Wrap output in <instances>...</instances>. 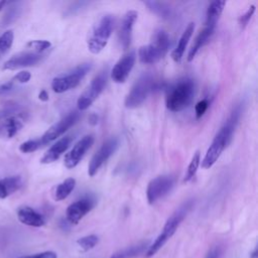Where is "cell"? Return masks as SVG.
Segmentation results:
<instances>
[{
  "label": "cell",
  "instance_id": "30bf717a",
  "mask_svg": "<svg viewBox=\"0 0 258 258\" xmlns=\"http://www.w3.org/2000/svg\"><path fill=\"white\" fill-rule=\"evenodd\" d=\"M80 118V113L78 111H73L69 113L66 117L60 119L57 123L53 124L49 127L45 133L40 137V140L43 145L55 140L59 136H61L68 129H70Z\"/></svg>",
  "mask_w": 258,
  "mask_h": 258
},
{
  "label": "cell",
  "instance_id": "1f68e13d",
  "mask_svg": "<svg viewBox=\"0 0 258 258\" xmlns=\"http://www.w3.org/2000/svg\"><path fill=\"white\" fill-rule=\"evenodd\" d=\"M20 110V107L17 104H9L4 106L3 108L0 109V120H3L5 118H8L10 116L16 115V113Z\"/></svg>",
  "mask_w": 258,
  "mask_h": 258
},
{
  "label": "cell",
  "instance_id": "ffe728a7",
  "mask_svg": "<svg viewBox=\"0 0 258 258\" xmlns=\"http://www.w3.org/2000/svg\"><path fill=\"white\" fill-rule=\"evenodd\" d=\"M23 122L22 115H13L3 119L0 122V135H5L9 138L13 137L23 127Z\"/></svg>",
  "mask_w": 258,
  "mask_h": 258
},
{
  "label": "cell",
  "instance_id": "d590c367",
  "mask_svg": "<svg viewBox=\"0 0 258 258\" xmlns=\"http://www.w3.org/2000/svg\"><path fill=\"white\" fill-rule=\"evenodd\" d=\"M31 78V74L27 71H21L19 73H17L13 79H12V82H18V83H21V84H24V83H27Z\"/></svg>",
  "mask_w": 258,
  "mask_h": 258
},
{
  "label": "cell",
  "instance_id": "7402d4cb",
  "mask_svg": "<svg viewBox=\"0 0 258 258\" xmlns=\"http://www.w3.org/2000/svg\"><path fill=\"white\" fill-rule=\"evenodd\" d=\"M22 184V179L19 175L7 176L0 179V199H5L8 196L17 191Z\"/></svg>",
  "mask_w": 258,
  "mask_h": 258
},
{
  "label": "cell",
  "instance_id": "cb8c5ba5",
  "mask_svg": "<svg viewBox=\"0 0 258 258\" xmlns=\"http://www.w3.org/2000/svg\"><path fill=\"white\" fill-rule=\"evenodd\" d=\"M144 4L148 7L150 11L158 15L159 17L163 19H169L172 17L173 11L172 8L164 3V2H158V1H145Z\"/></svg>",
  "mask_w": 258,
  "mask_h": 258
},
{
  "label": "cell",
  "instance_id": "3957f363",
  "mask_svg": "<svg viewBox=\"0 0 258 258\" xmlns=\"http://www.w3.org/2000/svg\"><path fill=\"white\" fill-rule=\"evenodd\" d=\"M169 45L170 41L167 32L163 29L155 30L151 42L141 46L138 50L140 61L145 64L157 62L166 54Z\"/></svg>",
  "mask_w": 258,
  "mask_h": 258
},
{
  "label": "cell",
  "instance_id": "5bb4252c",
  "mask_svg": "<svg viewBox=\"0 0 258 258\" xmlns=\"http://www.w3.org/2000/svg\"><path fill=\"white\" fill-rule=\"evenodd\" d=\"M95 206L92 198H84L71 204L66 212L67 221L70 224H78Z\"/></svg>",
  "mask_w": 258,
  "mask_h": 258
},
{
  "label": "cell",
  "instance_id": "f546056e",
  "mask_svg": "<svg viewBox=\"0 0 258 258\" xmlns=\"http://www.w3.org/2000/svg\"><path fill=\"white\" fill-rule=\"evenodd\" d=\"M42 146H43V144H42L40 138L31 139V140H27V141L23 142L19 146V150L23 153H30V152H33V151L39 149Z\"/></svg>",
  "mask_w": 258,
  "mask_h": 258
},
{
  "label": "cell",
  "instance_id": "d6a6232c",
  "mask_svg": "<svg viewBox=\"0 0 258 258\" xmlns=\"http://www.w3.org/2000/svg\"><path fill=\"white\" fill-rule=\"evenodd\" d=\"M28 47L34 49V52L41 53L50 47V42L47 40H31L27 43Z\"/></svg>",
  "mask_w": 258,
  "mask_h": 258
},
{
  "label": "cell",
  "instance_id": "8992f818",
  "mask_svg": "<svg viewBox=\"0 0 258 258\" xmlns=\"http://www.w3.org/2000/svg\"><path fill=\"white\" fill-rule=\"evenodd\" d=\"M91 63H83L64 76L56 77L51 82V88L55 93H63L76 88L91 70Z\"/></svg>",
  "mask_w": 258,
  "mask_h": 258
},
{
  "label": "cell",
  "instance_id": "7a4b0ae2",
  "mask_svg": "<svg viewBox=\"0 0 258 258\" xmlns=\"http://www.w3.org/2000/svg\"><path fill=\"white\" fill-rule=\"evenodd\" d=\"M196 84L194 80L184 78L179 80L167 91L165 104L168 110L179 112L187 108L194 100Z\"/></svg>",
  "mask_w": 258,
  "mask_h": 258
},
{
  "label": "cell",
  "instance_id": "83f0119b",
  "mask_svg": "<svg viewBox=\"0 0 258 258\" xmlns=\"http://www.w3.org/2000/svg\"><path fill=\"white\" fill-rule=\"evenodd\" d=\"M200 162H201V153H200V151H197L194 154V156H192V158H191V160H190V162L187 166V170H186V173H185L184 178H183L184 182H187V181H189L190 179H192L195 177V175L198 171V168L200 166Z\"/></svg>",
  "mask_w": 258,
  "mask_h": 258
},
{
  "label": "cell",
  "instance_id": "7bdbcfd3",
  "mask_svg": "<svg viewBox=\"0 0 258 258\" xmlns=\"http://www.w3.org/2000/svg\"><path fill=\"white\" fill-rule=\"evenodd\" d=\"M19 258H32V255H26V256H22V257H19Z\"/></svg>",
  "mask_w": 258,
  "mask_h": 258
},
{
  "label": "cell",
  "instance_id": "f35d334b",
  "mask_svg": "<svg viewBox=\"0 0 258 258\" xmlns=\"http://www.w3.org/2000/svg\"><path fill=\"white\" fill-rule=\"evenodd\" d=\"M32 258H56V254L51 251H46L39 254L32 255Z\"/></svg>",
  "mask_w": 258,
  "mask_h": 258
},
{
  "label": "cell",
  "instance_id": "52a82bcc",
  "mask_svg": "<svg viewBox=\"0 0 258 258\" xmlns=\"http://www.w3.org/2000/svg\"><path fill=\"white\" fill-rule=\"evenodd\" d=\"M107 79H108L107 70H103L92 80L91 84L88 86L85 92L78 99L77 105L79 110L81 111L86 110L95 102V100L104 91L107 84Z\"/></svg>",
  "mask_w": 258,
  "mask_h": 258
},
{
  "label": "cell",
  "instance_id": "4316f807",
  "mask_svg": "<svg viewBox=\"0 0 258 258\" xmlns=\"http://www.w3.org/2000/svg\"><path fill=\"white\" fill-rule=\"evenodd\" d=\"M11 6L8 7L6 10V13L3 17V25H9L12 22H14L21 13V7L18 2H12L10 3Z\"/></svg>",
  "mask_w": 258,
  "mask_h": 258
},
{
  "label": "cell",
  "instance_id": "ab89813d",
  "mask_svg": "<svg viewBox=\"0 0 258 258\" xmlns=\"http://www.w3.org/2000/svg\"><path fill=\"white\" fill-rule=\"evenodd\" d=\"M38 99L40 101H43V102H46L48 100V93L45 91V90H41L38 94Z\"/></svg>",
  "mask_w": 258,
  "mask_h": 258
},
{
  "label": "cell",
  "instance_id": "2e32d148",
  "mask_svg": "<svg viewBox=\"0 0 258 258\" xmlns=\"http://www.w3.org/2000/svg\"><path fill=\"white\" fill-rule=\"evenodd\" d=\"M137 16H138L137 11L130 10L125 13L122 19V22L118 31V39H119L120 45L124 49H127L130 46L131 38H132V29L137 19Z\"/></svg>",
  "mask_w": 258,
  "mask_h": 258
},
{
  "label": "cell",
  "instance_id": "5b68a950",
  "mask_svg": "<svg viewBox=\"0 0 258 258\" xmlns=\"http://www.w3.org/2000/svg\"><path fill=\"white\" fill-rule=\"evenodd\" d=\"M114 28V18L105 15L94 28L88 39V48L92 53H99L106 46Z\"/></svg>",
  "mask_w": 258,
  "mask_h": 258
},
{
  "label": "cell",
  "instance_id": "60d3db41",
  "mask_svg": "<svg viewBox=\"0 0 258 258\" xmlns=\"http://www.w3.org/2000/svg\"><path fill=\"white\" fill-rule=\"evenodd\" d=\"M250 258H258V249H257V247L250 253Z\"/></svg>",
  "mask_w": 258,
  "mask_h": 258
},
{
  "label": "cell",
  "instance_id": "9a60e30c",
  "mask_svg": "<svg viewBox=\"0 0 258 258\" xmlns=\"http://www.w3.org/2000/svg\"><path fill=\"white\" fill-rule=\"evenodd\" d=\"M43 55L36 52H20L7 59L3 64V70H17L20 68L31 67L41 60Z\"/></svg>",
  "mask_w": 258,
  "mask_h": 258
},
{
  "label": "cell",
  "instance_id": "603a6c76",
  "mask_svg": "<svg viewBox=\"0 0 258 258\" xmlns=\"http://www.w3.org/2000/svg\"><path fill=\"white\" fill-rule=\"evenodd\" d=\"M226 5V1H213L209 5L207 9V14H206V25H212L216 26L217 22L224 10V7Z\"/></svg>",
  "mask_w": 258,
  "mask_h": 258
},
{
  "label": "cell",
  "instance_id": "277c9868",
  "mask_svg": "<svg viewBox=\"0 0 258 258\" xmlns=\"http://www.w3.org/2000/svg\"><path fill=\"white\" fill-rule=\"evenodd\" d=\"M159 88L155 77L149 73L143 74L133 85L125 99V106L129 109L139 107L144 103L148 96Z\"/></svg>",
  "mask_w": 258,
  "mask_h": 258
},
{
  "label": "cell",
  "instance_id": "836d02e7",
  "mask_svg": "<svg viewBox=\"0 0 258 258\" xmlns=\"http://www.w3.org/2000/svg\"><path fill=\"white\" fill-rule=\"evenodd\" d=\"M254 12H255V6H254V5H251V6L247 9V11H246L244 14H242V15L240 16V18H239V24H240V27H241V28H244V27L249 23V21H250V19L252 18Z\"/></svg>",
  "mask_w": 258,
  "mask_h": 258
},
{
  "label": "cell",
  "instance_id": "8d00e7d4",
  "mask_svg": "<svg viewBox=\"0 0 258 258\" xmlns=\"http://www.w3.org/2000/svg\"><path fill=\"white\" fill-rule=\"evenodd\" d=\"M221 254H222L221 246H214L210 249L206 258H220Z\"/></svg>",
  "mask_w": 258,
  "mask_h": 258
},
{
  "label": "cell",
  "instance_id": "6da1fadb",
  "mask_svg": "<svg viewBox=\"0 0 258 258\" xmlns=\"http://www.w3.org/2000/svg\"><path fill=\"white\" fill-rule=\"evenodd\" d=\"M240 107H236L234 111L231 113L230 117L226 121V123L223 125V127L220 129V131L215 136L212 144L208 148L204 159L202 160V167L207 169L212 167L216 161L219 159L220 155L224 151V149L228 146V144L231 142L233 133L235 131V128L238 124L239 118H240Z\"/></svg>",
  "mask_w": 258,
  "mask_h": 258
},
{
  "label": "cell",
  "instance_id": "d4e9b609",
  "mask_svg": "<svg viewBox=\"0 0 258 258\" xmlns=\"http://www.w3.org/2000/svg\"><path fill=\"white\" fill-rule=\"evenodd\" d=\"M76 186V179L73 177H69L59 183L54 190V200L55 201H62L67 199L70 194L74 190Z\"/></svg>",
  "mask_w": 258,
  "mask_h": 258
},
{
  "label": "cell",
  "instance_id": "7c38bea8",
  "mask_svg": "<svg viewBox=\"0 0 258 258\" xmlns=\"http://www.w3.org/2000/svg\"><path fill=\"white\" fill-rule=\"evenodd\" d=\"M192 207V201H187L184 204H182L166 221L162 232L159 234V237L163 239L165 242L175 233L176 229L180 225V223L183 221V219L186 217L188 212L190 211Z\"/></svg>",
  "mask_w": 258,
  "mask_h": 258
},
{
  "label": "cell",
  "instance_id": "44dd1931",
  "mask_svg": "<svg viewBox=\"0 0 258 258\" xmlns=\"http://www.w3.org/2000/svg\"><path fill=\"white\" fill-rule=\"evenodd\" d=\"M194 30H195V23L190 22V23L187 24V26L185 27L184 31L182 32L176 47L171 52V57H172V59L175 62H180L181 61V58H182V56L184 54L185 48H186L187 43H188V41H189V39H190V37L192 35Z\"/></svg>",
  "mask_w": 258,
  "mask_h": 258
},
{
  "label": "cell",
  "instance_id": "484cf974",
  "mask_svg": "<svg viewBox=\"0 0 258 258\" xmlns=\"http://www.w3.org/2000/svg\"><path fill=\"white\" fill-rule=\"evenodd\" d=\"M147 242H143L134 246H131L129 248L120 250L116 253H114L110 258H133L135 256H138L139 254L143 253L147 247Z\"/></svg>",
  "mask_w": 258,
  "mask_h": 258
},
{
  "label": "cell",
  "instance_id": "4fadbf2b",
  "mask_svg": "<svg viewBox=\"0 0 258 258\" xmlns=\"http://www.w3.org/2000/svg\"><path fill=\"white\" fill-rule=\"evenodd\" d=\"M136 59L135 51H130L122 56L114 66L111 72L112 80L117 84L124 83L130 75Z\"/></svg>",
  "mask_w": 258,
  "mask_h": 258
},
{
  "label": "cell",
  "instance_id": "ba28073f",
  "mask_svg": "<svg viewBox=\"0 0 258 258\" xmlns=\"http://www.w3.org/2000/svg\"><path fill=\"white\" fill-rule=\"evenodd\" d=\"M175 178L173 175H159L151 179L147 185L146 197L148 204L153 205L158 200L166 196L174 186Z\"/></svg>",
  "mask_w": 258,
  "mask_h": 258
},
{
  "label": "cell",
  "instance_id": "e575fe53",
  "mask_svg": "<svg viewBox=\"0 0 258 258\" xmlns=\"http://www.w3.org/2000/svg\"><path fill=\"white\" fill-rule=\"evenodd\" d=\"M208 107H209V101L207 99H204V100L200 101L196 105V108H195L196 117L197 118H201L206 113V111L208 110Z\"/></svg>",
  "mask_w": 258,
  "mask_h": 258
},
{
  "label": "cell",
  "instance_id": "f1b7e54d",
  "mask_svg": "<svg viewBox=\"0 0 258 258\" xmlns=\"http://www.w3.org/2000/svg\"><path fill=\"white\" fill-rule=\"evenodd\" d=\"M99 242V238L96 235H89V236H85L82 237L80 239H78L77 243L78 245L84 250V251H89L91 249H93Z\"/></svg>",
  "mask_w": 258,
  "mask_h": 258
},
{
  "label": "cell",
  "instance_id": "e0dca14e",
  "mask_svg": "<svg viewBox=\"0 0 258 258\" xmlns=\"http://www.w3.org/2000/svg\"><path fill=\"white\" fill-rule=\"evenodd\" d=\"M71 142H72V137L71 136H64V137L60 138L53 145L50 146V148L41 157L40 162L44 163V164L54 162L69 148Z\"/></svg>",
  "mask_w": 258,
  "mask_h": 258
},
{
  "label": "cell",
  "instance_id": "4dcf8cb0",
  "mask_svg": "<svg viewBox=\"0 0 258 258\" xmlns=\"http://www.w3.org/2000/svg\"><path fill=\"white\" fill-rule=\"evenodd\" d=\"M14 39V33L12 30H6L1 36H0V51L6 52L9 50L13 43Z\"/></svg>",
  "mask_w": 258,
  "mask_h": 258
},
{
  "label": "cell",
  "instance_id": "b9f144b4",
  "mask_svg": "<svg viewBox=\"0 0 258 258\" xmlns=\"http://www.w3.org/2000/svg\"><path fill=\"white\" fill-rule=\"evenodd\" d=\"M7 4H9V2H7V1H5V0H1V1H0V11L3 10L4 7H5Z\"/></svg>",
  "mask_w": 258,
  "mask_h": 258
},
{
  "label": "cell",
  "instance_id": "d6986e66",
  "mask_svg": "<svg viewBox=\"0 0 258 258\" xmlns=\"http://www.w3.org/2000/svg\"><path fill=\"white\" fill-rule=\"evenodd\" d=\"M17 218L22 224L30 227H42L45 223L43 217L30 207H22L18 209Z\"/></svg>",
  "mask_w": 258,
  "mask_h": 258
},
{
  "label": "cell",
  "instance_id": "9c48e42d",
  "mask_svg": "<svg viewBox=\"0 0 258 258\" xmlns=\"http://www.w3.org/2000/svg\"><path fill=\"white\" fill-rule=\"evenodd\" d=\"M119 146V140L117 138L108 139L94 154L89 164L88 173L90 176H94L99 168L115 153Z\"/></svg>",
  "mask_w": 258,
  "mask_h": 258
},
{
  "label": "cell",
  "instance_id": "74e56055",
  "mask_svg": "<svg viewBox=\"0 0 258 258\" xmlns=\"http://www.w3.org/2000/svg\"><path fill=\"white\" fill-rule=\"evenodd\" d=\"M13 88V82H8V83H4L0 85V95L6 94L8 92H10Z\"/></svg>",
  "mask_w": 258,
  "mask_h": 258
},
{
  "label": "cell",
  "instance_id": "8fae6325",
  "mask_svg": "<svg viewBox=\"0 0 258 258\" xmlns=\"http://www.w3.org/2000/svg\"><path fill=\"white\" fill-rule=\"evenodd\" d=\"M94 143V136L93 135H86L81 140H79L74 147L71 149L69 153L64 156V166L67 168H74L76 167L83 157L86 155L87 151L92 147Z\"/></svg>",
  "mask_w": 258,
  "mask_h": 258
},
{
  "label": "cell",
  "instance_id": "ac0fdd59",
  "mask_svg": "<svg viewBox=\"0 0 258 258\" xmlns=\"http://www.w3.org/2000/svg\"><path fill=\"white\" fill-rule=\"evenodd\" d=\"M215 28L216 26H212V25H205V27L199 32V34L197 35L194 44L191 45L188 54H187V60L190 61L195 58V56L197 55V53L199 52V50L204 47L212 38L214 32H215Z\"/></svg>",
  "mask_w": 258,
  "mask_h": 258
}]
</instances>
